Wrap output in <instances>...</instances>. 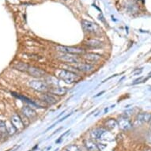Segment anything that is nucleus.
Here are the masks:
<instances>
[{"label":"nucleus","instance_id":"2","mask_svg":"<svg viewBox=\"0 0 151 151\" xmlns=\"http://www.w3.org/2000/svg\"><path fill=\"white\" fill-rule=\"evenodd\" d=\"M55 49L58 52H63L64 54H70L78 55H83L85 52V50L81 47H68V46H56Z\"/></svg>","mask_w":151,"mask_h":151},{"label":"nucleus","instance_id":"25","mask_svg":"<svg viewBox=\"0 0 151 151\" xmlns=\"http://www.w3.org/2000/svg\"><path fill=\"white\" fill-rule=\"evenodd\" d=\"M3 135H4V134H3V133H2V132H0V140H1V139L3 138Z\"/></svg>","mask_w":151,"mask_h":151},{"label":"nucleus","instance_id":"22","mask_svg":"<svg viewBox=\"0 0 151 151\" xmlns=\"http://www.w3.org/2000/svg\"><path fill=\"white\" fill-rule=\"evenodd\" d=\"M65 150H67V151H81L79 147L78 146H76V145H74V144H71V145L67 146Z\"/></svg>","mask_w":151,"mask_h":151},{"label":"nucleus","instance_id":"12","mask_svg":"<svg viewBox=\"0 0 151 151\" xmlns=\"http://www.w3.org/2000/svg\"><path fill=\"white\" fill-rule=\"evenodd\" d=\"M83 58L88 62H97L101 60V56L96 53H87L84 55Z\"/></svg>","mask_w":151,"mask_h":151},{"label":"nucleus","instance_id":"26","mask_svg":"<svg viewBox=\"0 0 151 151\" xmlns=\"http://www.w3.org/2000/svg\"><path fill=\"white\" fill-rule=\"evenodd\" d=\"M104 93V91H102L101 93H99L97 94V96H96V97H98V96H100V95H101V94H102V93Z\"/></svg>","mask_w":151,"mask_h":151},{"label":"nucleus","instance_id":"30","mask_svg":"<svg viewBox=\"0 0 151 151\" xmlns=\"http://www.w3.org/2000/svg\"><path fill=\"white\" fill-rule=\"evenodd\" d=\"M150 124H151V119H150Z\"/></svg>","mask_w":151,"mask_h":151},{"label":"nucleus","instance_id":"4","mask_svg":"<svg viewBox=\"0 0 151 151\" xmlns=\"http://www.w3.org/2000/svg\"><path fill=\"white\" fill-rule=\"evenodd\" d=\"M82 27H83V29L86 32H89V33H96V32L99 31L98 25L96 23L92 22H89V21L83 20L82 22Z\"/></svg>","mask_w":151,"mask_h":151},{"label":"nucleus","instance_id":"11","mask_svg":"<svg viewBox=\"0 0 151 151\" xmlns=\"http://www.w3.org/2000/svg\"><path fill=\"white\" fill-rule=\"evenodd\" d=\"M22 114L25 117H27L28 119H32L37 116V112L35 111V110H33L32 108H30L29 106L23 107L22 109Z\"/></svg>","mask_w":151,"mask_h":151},{"label":"nucleus","instance_id":"10","mask_svg":"<svg viewBox=\"0 0 151 151\" xmlns=\"http://www.w3.org/2000/svg\"><path fill=\"white\" fill-rule=\"evenodd\" d=\"M28 73L32 76V77L35 78H41L45 76V74H46L44 70H41L38 67H31L30 66L29 70H28Z\"/></svg>","mask_w":151,"mask_h":151},{"label":"nucleus","instance_id":"1","mask_svg":"<svg viewBox=\"0 0 151 151\" xmlns=\"http://www.w3.org/2000/svg\"><path fill=\"white\" fill-rule=\"evenodd\" d=\"M58 77L68 84L77 82L81 78L79 75L76 73L67 70H60V71L58 72Z\"/></svg>","mask_w":151,"mask_h":151},{"label":"nucleus","instance_id":"17","mask_svg":"<svg viewBox=\"0 0 151 151\" xmlns=\"http://www.w3.org/2000/svg\"><path fill=\"white\" fill-rule=\"evenodd\" d=\"M67 89L65 87H57L50 89V93L54 95H64L67 93Z\"/></svg>","mask_w":151,"mask_h":151},{"label":"nucleus","instance_id":"24","mask_svg":"<svg viewBox=\"0 0 151 151\" xmlns=\"http://www.w3.org/2000/svg\"><path fill=\"white\" fill-rule=\"evenodd\" d=\"M69 131H70V130H69V131H66V132H65V133H64V134H62V135H61V136L60 137V139H59V140H57V141H56V142H57V143H58V142H60L61 141V140H62V138H63V137L64 136L65 134H67V133H68V132H69Z\"/></svg>","mask_w":151,"mask_h":151},{"label":"nucleus","instance_id":"3","mask_svg":"<svg viewBox=\"0 0 151 151\" xmlns=\"http://www.w3.org/2000/svg\"><path fill=\"white\" fill-rule=\"evenodd\" d=\"M30 87L36 91L38 92H46L47 91V86L45 82L40 80H32L29 82Z\"/></svg>","mask_w":151,"mask_h":151},{"label":"nucleus","instance_id":"14","mask_svg":"<svg viewBox=\"0 0 151 151\" xmlns=\"http://www.w3.org/2000/svg\"><path fill=\"white\" fill-rule=\"evenodd\" d=\"M86 45L89 47H93V48H98L103 46L101 41L97 40V39H89L86 41Z\"/></svg>","mask_w":151,"mask_h":151},{"label":"nucleus","instance_id":"8","mask_svg":"<svg viewBox=\"0 0 151 151\" xmlns=\"http://www.w3.org/2000/svg\"><path fill=\"white\" fill-rule=\"evenodd\" d=\"M108 132L106 129L102 128V127H99V128H96L93 130L90 133L91 138L95 140H98V139H101L104 136V134H105Z\"/></svg>","mask_w":151,"mask_h":151},{"label":"nucleus","instance_id":"31","mask_svg":"<svg viewBox=\"0 0 151 151\" xmlns=\"http://www.w3.org/2000/svg\"><path fill=\"white\" fill-rule=\"evenodd\" d=\"M63 151H67V150H63Z\"/></svg>","mask_w":151,"mask_h":151},{"label":"nucleus","instance_id":"15","mask_svg":"<svg viewBox=\"0 0 151 151\" xmlns=\"http://www.w3.org/2000/svg\"><path fill=\"white\" fill-rule=\"evenodd\" d=\"M29 65L22 62L16 63H14V64L13 65V67H14V69L17 70H19V71L23 72H28V70H29Z\"/></svg>","mask_w":151,"mask_h":151},{"label":"nucleus","instance_id":"16","mask_svg":"<svg viewBox=\"0 0 151 151\" xmlns=\"http://www.w3.org/2000/svg\"><path fill=\"white\" fill-rule=\"evenodd\" d=\"M84 146L88 151H96L97 150V145L93 140L87 139L84 141Z\"/></svg>","mask_w":151,"mask_h":151},{"label":"nucleus","instance_id":"13","mask_svg":"<svg viewBox=\"0 0 151 151\" xmlns=\"http://www.w3.org/2000/svg\"><path fill=\"white\" fill-rule=\"evenodd\" d=\"M41 99L44 102H46L48 104H54L57 102V99L52 95V94H43L41 96Z\"/></svg>","mask_w":151,"mask_h":151},{"label":"nucleus","instance_id":"23","mask_svg":"<svg viewBox=\"0 0 151 151\" xmlns=\"http://www.w3.org/2000/svg\"><path fill=\"white\" fill-rule=\"evenodd\" d=\"M7 132L10 135H13L17 132V129L15 128L14 126L12 124V125H10V127H7Z\"/></svg>","mask_w":151,"mask_h":151},{"label":"nucleus","instance_id":"5","mask_svg":"<svg viewBox=\"0 0 151 151\" xmlns=\"http://www.w3.org/2000/svg\"><path fill=\"white\" fill-rule=\"evenodd\" d=\"M58 59L63 62L67 63H74L77 64L80 63V59L78 57L77 55L70 54H61L58 55Z\"/></svg>","mask_w":151,"mask_h":151},{"label":"nucleus","instance_id":"7","mask_svg":"<svg viewBox=\"0 0 151 151\" xmlns=\"http://www.w3.org/2000/svg\"><path fill=\"white\" fill-rule=\"evenodd\" d=\"M11 123L14 126V127L17 129V131H22L25 128V124L23 123L22 119H21V117L17 115H14L11 117Z\"/></svg>","mask_w":151,"mask_h":151},{"label":"nucleus","instance_id":"32","mask_svg":"<svg viewBox=\"0 0 151 151\" xmlns=\"http://www.w3.org/2000/svg\"><path fill=\"white\" fill-rule=\"evenodd\" d=\"M29 151H31V150H29Z\"/></svg>","mask_w":151,"mask_h":151},{"label":"nucleus","instance_id":"27","mask_svg":"<svg viewBox=\"0 0 151 151\" xmlns=\"http://www.w3.org/2000/svg\"><path fill=\"white\" fill-rule=\"evenodd\" d=\"M150 142H151V136L150 137Z\"/></svg>","mask_w":151,"mask_h":151},{"label":"nucleus","instance_id":"18","mask_svg":"<svg viewBox=\"0 0 151 151\" xmlns=\"http://www.w3.org/2000/svg\"><path fill=\"white\" fill-rule=\"evenodd\" d=\"M151 119L150 113H140L137 116V120L142 123H147L150 122Z\"/></svg>","mask_w":151,"mask_h":151},{"label":"nucleus","instance_id":"21","mask_svg":"<svg viewBox=\"0 0 151 151\" xmlns=\"http://www.w3.org/2000/svg\"><path fill=\"white\" fill-rule=\"evenodd\" d=\"M0 132H2L3 134H8L7 132V127L6 124L3 120H0Z\"/></svg>","mask_w":151,"mask_h":151},{"label":"nucleus","instance_id":"28","mask_svg":"<svg viewBox=\"0 0 151 151\" xmlns=\"http://www.w3.org/2000/svg\"><path fill=\"white\" fill-rule=\"evenodd\" d=\"M150 131H151V124H150Z\"/></svg>","mask_w":151,"mask_h":151},{"label":"nucleus","instance_id":"29","mask_svg":"<svg viewBox=\"0 0 151 151\" xmlns=\"http://www.w3.org/2000/svg\"><path fill=\"white\" fill-rule=\"evenodd\" d=\"M146 151H151L150 150H146Z\"/></svg>","mask_w":151,"mask_h":151},{"label":"nucleus","instance_id":"19","mask_svg":"<svg viewBox=\"0 0 151 151\" xmlns=\"http://www.w3.org/2000/svg\"><path fill=\"white\" fill-rule=\"evenodd\" d=\"M12 94L14 95V96H15V97H17V98H19V99H21V100H23L24 101L27 102V103H29V104H32V105H33V106L38 107V104H37V103H35L34 101H32V100H30L29 98H28V97H24V96H20V95H17V94L14 93H12Z\"/></svg>","mask_w":151,"mask_h":151},{"label":"nucleus","instance_id":"20","mask_svg":"<svg viewBox=\"0 0 151 151\" xmlns=\"http://www.w3.org/2000/svg\"><path fill=\"white\" fill-rule=\"evenodd\" d=\"M105 126L109 129H114L117 126V121L114 119H109L105 122Z\"/></svg>","mask_w":151,"mask_h":151},{"label":"nucleus","instance_id":"9","mask_svg":"<svg viewBox=\"0 0 151 151\" xmlns=\"http://www.w3.org/2000/svg\"><path fill=\"white\" fill-rule=\"evenodd\" d=\"M74 68H76L78 70L82 72H85V73H89V72L93 71L94 70V67L93 65L89 64V63H77L74 66Z\"/></svg>","mask_w":151,"mask_h":151},{"label":"nucleus","instance_id":"6","mask_svg":"<svg viewBox=\"0 0 151 151\" xmlns=\"http://www.w3.org/2000/svg\"><path fill=\"white\" fill-rule=\"evenodd\" d=\"M117 124L119 125V128L122 129L123 131H127V130H129L130 128H131L132 127V124H131V120L127 118L126 116H121L118 119L117 121Z\"/></svg>","mask_w":151,"mask_h":151}]
</instances>
